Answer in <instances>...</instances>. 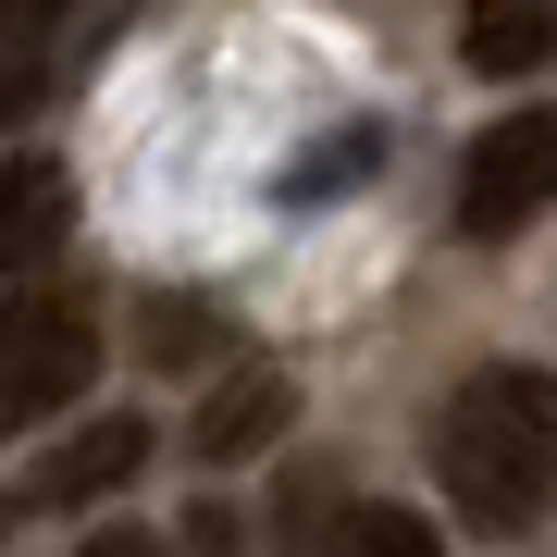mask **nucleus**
Segmentation results:
<instances>
[{"label": "nucleus", "mask_w": 557, "mask_h": 557, "mask_svg": "<svg viewBox=\"0 0 557 557\" xmlns=\"http://www.w3.org/2000/svg\"><path fill=\"white\" fill-rule=\"evenodd\" d=\"M434 483L471 533H533L557 508V372L533 359H483L434 409Z\"/></svg>", "instance_id": "1"}, {"label": "nucleus", "mask_w": 557, "mask_h": 557, "mask_svg": "<svg viewBox=\"0 0 557 557\" xmlns=\"http://www.w3.org/2000/svg\"><path fill=\"white\" fill-rule=\"evenodd\" d=\"M100 384V310L62 285H0V446L62 421Z\"/></svg>", "instance_id": "2"}, {"label": "nucleus", "mask_w": 557, "mask_h": 557, "mask_svg": "<svg viewBox=\"0 0 557 557\" xmlns=\"http://www.w3.org/2000/svg\"><path fill=\"white\" fill-rule=\"evenodd\" d=\"M557 199V100H520V112H496L471 149H458V236H520Z\"/></svg>", "instance_id": "3"}, {"label": "nucleus", "mask_w": 557, "mask_h": 557, "mask_svg": "<svg viewBox=\"0 0 557 557\" xmlns=\"http://www.w3.org/2000/svg\"><path fill=\"white\" fill-rule=\"evenodd\" d=\"M149 471V421L124 409V421H87V434H62L38 471H25V508H62V520H87V508H112L124 483Z\"/></svg>", "instance_id": "4"}, {"label": "nucleus", "mask_w": 557, "mask_h": 557, "mask_svg": "<svg viewBox=\"0 0 557 557\" xmlns=\"http://www.w3.org/2000/svg\"><path fill=\"white\" fill-rule=\"evenodd\" d=\"M298 421V384H285V359H223V384L199 397V421H186V446L211 458V471H236V458H260Z\"/></svg>", "instance_id": "5"}, {"label": "nucleus", "mask_w": 557, "mask_h": 557, "mask_svg": "<svg viewBox=\"0 0 557 557\" xmlns=\"http://www.w3.org/2000/svg\"><path fill=\"white\" fill-rule=\"evenodd\" d=\"M62 223H75V186H62V161H0V285H25L38 260L62 248Z\"/></svg>", "instance_id": "6"}, {"label": "nucleus", "mask_w": 557, "mask_h": 557, "mask_svg": "<svg viewBox=\"0 0 557 557\" xmlns=\"http://www.w3.org/2000/svg\"><path fill=\"white\" fill-rule=\"evenodd\" d=\"M458 62L471 75H533V62H557V0H471L458 13Z\"/></svg>", "instance_id": "7"}, {"label": "nucleus", "mask_w": 557, "mask_h": 557, "mask_svg": "<svg viewBox=\"0 0 557 557\" xmlns=\"http://www.w3.org/2000/svg\"><path fill=\"white\" fill-rule=\"evenodd\" d=\"M310 557H446V533L421 508H397V496H359V508H335L322 520V545Z\"/></svg>", "instance_id": "8"}, {"label": "nucleus", "mask_w": 557, "mask_h": 557, "mask_svg": "<svg viewBox=\"0 0 557 557\" xmlns=\"http://www.w3.org/2000/svg\"><path fill=\"white\" fill-rule=\"evenodd\" d=\"M137 347L161 359V372H199V359H211V310L199 298H149V335Z\"/></svg>", "instance_id": "9"}, {"label": "nucleus", "mask_w": 557, "mask_h": 557, "mask_svg": "<svg viewBox=\"0 0 557 557\" xmlns=\"http://www.w3.org/2000/svg\"><path fill=\"white\" fill-rule=\"evenodd\" d=\"M359 174H372V124H347V149H335V161L310 149L298 174H285V199H322V186H359Z\"/></svg>", "instance_id": "10"}, {"label": "nucleus", "mask_w": 557, "mask_h": 557, "mask_svg": "<svg viewBox=\"0 0 557 557\" xmlns=\"http://www.w3.org/2000/svg\"><path fill=\"white\" fill-rule=\"evenodd\" d=\"M174 533H186V557H236V520H223V508H186Z\"/></svg>", "instance_id": "11"}, {"label": "nucleus", "mask_w": 557, "mask_h": 557, "mask_svg": "<svg viewBox=\"0 0 557 557\" xmlns=\"http://www.w3.org/2000/svg\"><path fill=\"white\" fill-rule=\"evenodd\" d=\"M75 557H161V533H124V520H112V533H87Z\"/></svg>", "instance_id": "12"}, {"label": "nucleus", "mask_w": 557, "mask_h": 557, "mask_svg": "<svg viewBox=\"0 0 557 557\" xmlns=\"http://www.w3.org/2000/svg\"><path fill=\"white\" fill-rule=\"evenodd\" d=\"M62 13H75V0H0V25H13V38H25V25H62Z\"/></svg>", "instance_id": "13"}]
</instances>
